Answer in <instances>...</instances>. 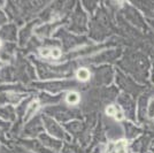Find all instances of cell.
<instances>
[{"mask_svg": "<svg viewBox=\"0 0 154 153\" xmlns=\"http://www.w3.org/2000/svg\"><path fill=\"white\" fill-rule=\"evenodd\" d=\"M127 147L128 144L125 140H119L115 144H112L109 146L107 153H127Z\"/></svg>", "mask_w": 154, "mask_h": 153, "instance_id": "obj_1", "label": "cell"}, {"mask_svg": "<svg viewBox=\"0 0 154 153\" xmlns=\"http://www.w3.org/2000/svg\"><path fill=\"white\" fill-rule=\"evenodd\" d=\"M76 76L79 81L85 82V81H88V80L90 78V71L88 69H85V68H81V69L77 71Z\"/></svg>", "mask_w": 154, "mask_h": 153, "instance_id": "obj_2", "label": "cell"}, {"mask_svg": "<svg viewBox=\"0 0 154 153\" xmlns=\"http://www.w3.org/2000/svg\"><path fill=\"white\" fill-rule=\"evenodd\" d=\"M106 112L110 116H115L116 119H122V114L120 113V111L116 108L115 106H109V107H107Z\"/></svg>", "mask_w": 154, "mask_h": 153, "instance_id": "obj_3", "label": "cell"}, {"mask_svg": "<svg viewBox=\"0 0 154 153\" xmlns=\"http://www.w3.org/2000/svg\"><path fill=\"white\" fill-rule=\"evenodd\" d=\"M67 101L69 104H77L79 101V96L76 92H70L68 96H67Z\"/></svg>", "mask_w": 154, "mask_h": 153, "instance_id": "obj_4", "label": "cell"}, {"mask_svg": "<svg viewBox=\"0 0 154 153\" xmlns=\"http://www.w3.org/2000/svg\"><path fill=\"white\" fill-rule=\"evenodd\" d=\"M149 116L151 117H154V100L151 101V105H149Z\"/></svg>", "mask_w": 154, "mask_h": 153, "instance_id": "obj_5", "label": "cell"}, {"mask_svg": "<svg viewBox=\"0 0 154 153\" xmlns=\"http://www.w3.org/2000/svg\"><path fill=\"white\" fill-rule=\"evenodd\" d=\"M0 44H1V43H0Z\"/></svg>", "mask_w": 154, "mask_h": 153, "instance_id": "obj_6", "label": "cell"}]
</instances>
